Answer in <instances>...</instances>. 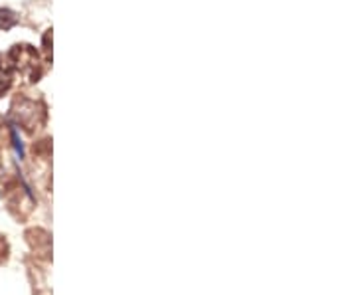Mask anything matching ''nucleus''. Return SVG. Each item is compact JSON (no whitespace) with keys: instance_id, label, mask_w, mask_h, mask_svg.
Here are the masks:
<instances>
[{"instance_id":"nucleus-1","label":"nucleus","mask_w":356,"mask_h":295,"mask_svg":"<svg viewBox=\"0 0 356 295\" xmlns=\"http://www.w3.org/2000/svg\"><path fill=\"white\" fill-rule=\"evenodd\" d=\"M10 83H13V79H10V72H8L6 67H2V65H0V95L10 88Z\"/></svg>"}]
</instances>
